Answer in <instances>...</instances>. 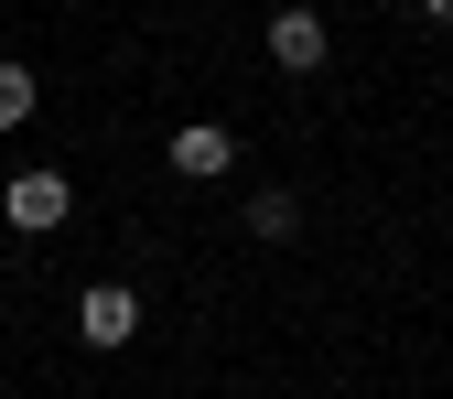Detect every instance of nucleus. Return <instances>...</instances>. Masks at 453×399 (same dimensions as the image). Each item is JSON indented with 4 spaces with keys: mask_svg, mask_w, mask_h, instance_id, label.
Segmentation results:
<instances>
[{
    "mask_svg": "<svg viewBox=\"0 0 453 399\" xmlns=\"http://www.w3.org/2000/svg\"><path fill=\"white\" fill-rule=\"evenodd\" d=\"M0 216H12L22 238H54V226L76 216V184H65V173H12V195H0Z\"/></svg>",
    "mask_w": 453,
    "mask_h": 399,
    "instance_id": "1",
    "label": "nucleus"
},
{
    "mask_svg": "<svg viewBox=\"0 0 453 399\" xmlns=\"http://www.w3.org/2000/svg\"><path fill=\"white\" fill-rule=\"evenodd\" d=\"M76 334H87V346H130V334H141V292H130V280H87V292H76Z\"/></svg>",
    "mask_w": 453,
    "mask_h": 399,
    "instance_id": "2",
    "label": "nucleus"
},
{
    "mask_svg": "<svg viewBox=\"0 0 453 399\" xmlns=\"http://www.w3.org/2000/svg\"><path fill=\"white\" fill-rule=\"evenodd\" d=\"M173 173L184 184H226V173H238V130H226V119H184L173 130Z\"/></svg>",
    "mask_w": 453,
    "mask_h": 399,
    "instance_id": "3",
    "label": "nucleus"
},
{
    "mask_svg": "<svg viewBox=\"0 0 453 399\" xmlns=\"http://www.w3.org/2000/svg\"><path fill=\"white\" fill-rule=\"evenodd\" d=\"M324 54H334V33L303 12V0H292V12H270V65H280V76H313Z\"/></svg>",
    "mask_w": 453,
    "mask_h": 399,
    "instance_id": "4",
    "label": "nucleus"
},
{
    "mask_svg": "<svg viewBox=\"0 0 453 399\" xmlns=\"http://www.w3.org/2000/svg\"><path fill=\"white\" fill-rule=\"evenodd\" d=\"M292 226H303V195H249V238H292Z\"/></svg>",
    "mask_w": 453,
    "mask_h": 399,
    "instance_id": "5",
    "label": "nucleus"
},
{
    "mask_svg": "<svg viewBox=\"0 0 453 399\" xmlns=\"http://www.w3.org/2000/svg\"><path fill=\"white\" fill-rule=\"evenodd\" d=\"M33 97H43L33 65H0V130H22V119H33Z\"/></svg>",
    "mask_w": 453,
    "mask_h": 399,
    "instance_id": "6",
    "label": "nucleus"
},
{
    "mask_svg": "<svg viewBox=\"0 0 453 399\" xmlns=\"http://www.w3.org/2000/svg\"><path fill=\"white\" fill-rule=\"evenodd\" d=\"M421 22H453V0H421Z\"/></svg>",
    "mask_w": 453,
    "mask_h": 399,
    "instance_id": "7",
    "label": "nucleus"
}]
</instances>
